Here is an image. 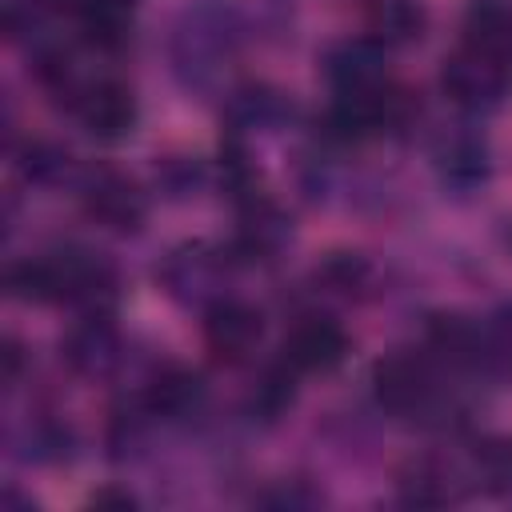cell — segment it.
I'll use <instances>...</instances> for the list:
<instances>
[{
    "label": "cell",
    "instance_id": "1",
    "mask_svg": "<svg viewBox=\"0 0 512 512\" xmlns=\"http://www.w3.org/2000/svg\"><path fill=\"white\" fill-rule=\"evenodd\" d=\"M440 88L444 96L464 108V112H492L500 108L504 100V88H508V72H504V60L492 56V52H480V48H460L444 60L440 68Z\"/></svg>",
    "mask_w": 512,
    "mask_h": 512
},
{
    "label": "cell",
    "instance_id": "2",
    "mask_svg": "<svg viewBox=\"0 0 512 512\" xmlns=\"http://www.w3.org/2000/svg\"><path fill=\"white\" fill-rule=\"evenodd\" d=\"M372 392L392 416H428L436 404V380L424 356L392 352L372 368Z\"/></svg>",
    "mask_w": 512,
    "mask_h": 512
},
{
    "label": "cell",
    "instance_id": "3",
    "mask_svg": "<svg viewBox=\"0 0 512 512\" xmlns=\"http://www.w3.org/2000/svg\"><path fill=\"white\" fill-rule=\"evenodd\" d=\"M224 252L208 248V244H184L176 252L164 256V264L156 268L160 288L180 300V304H204L212 308L220 300V284H224Z\"/></svg>",
    "mask_w": 512,
    "mask_h": 512
},
{
    "label": "cell",
    "instance_id": "4",
    "mask_svg": "<svg viewBox=\"0 0 512 512\" xmlns=\"http://www.w3.org/2000/svg\"><path fill=\"white\" fill-rule=\"evenodd\" d=\"M80 196H84V212L96 224L112 228V232H136L144 224V216H148L144 192L128 176H120L112 168H96L84 180V192Z\"/></svg>",
    "mask_w": 512,
    "mask_h": 512
},
{
    "label": "cell",
    "instance_id": "5",
    "mask_svg": "<svg viewBox=\"0 0 512 512\" xmlns=\"http://www.w3.org/2000/svg\"><path fill=\"white\" fill-rule=\"evenodd\" d=\"M384 44L372 36H356V40H340L324 52V76L336 88V96H364L384 88Z\"/></svg>",
    "mask_w": 512,
    "mask_h": 512
},
{
    "label": "cell",
    "instance_id": "6",
    "mask_svg": "<svg viewBox=\"0 0 512 512\" xmlns=\"http://www.w3.org/2000/svg\"><path fill=\"white\" fill-rule=\"evenodd\" d=\"M72 112L84 124V132L96 140H124L136 124V100L120 80L84 84L80 96L72 100Z\"/></svg>",
    "mask_w": 512,
    "mask_h": 512
},
{
    "label": "cell",
    "instance_id": "7",
    "mask_svg": "<svg viewBox=\"0 0 512 512\" xmlns=\"http://www.w3.org/2000/svg\"><path fill=\"white\" fill-rule=\"evenodd\" d=\"M120 332L108 312H88L80 324L68 328L60 340V356L76 376H108L120 364Z\"/></svg>",
    "mask_w": 512,
    "mask_h": 512
},
{
    "label": "cell",
    "instance_id": "8",
    "mask_svg": "<svg viewBox=\"0 0 512 512\" xmlns=\"http://www.w3.org/2000/svg\"><path fill=\"white\" fill-rule=\"evenodd\" d=\"M260 336H264V320H260V312H256L252 304H244V300H224V296H220V300L204 312V340H208V348H212L220 360H228V364L248 360V356L256 352Z\"/></svg>",
    "mask_w": 512,
    "mask_h": 512
},
{
    "label": "cell",
    "instance_id": "9",
    "mask_svg": "<svg viewBox=\"0 0 512 512\" xmlns=\"http://www.w3.org/2000/svg\"><path fill=\"white\" fill-rule=\"evenodd\" d=\"M348 356V336L328 316H304L284 340V360L296 372H332Z\"/></svg>",
    "mask_w": 512,
    "mask_h": 512
},
{
    "label": "cell",
    "instance_id": "10",
    "mask_svg": "<svg viewBox=\"0 0 512 512\" xmlns=\"http://www.w3.org/2000/svg\"><path fill=\"white\" fill-rule=\"evenodd\" d=\"M200 400H204V380H200V372L180 368V364L160 368V372L152 376L148 392H144V408H148V416H168V420L188 416Z\"/></svg>",
    "mask_w": 512,
    "mask_h": 512
},
{
    "label": "cell",
    "instance_id": "11",
    "mask_svg": "<svg viewBox=\"0 0 512 512\" xmlns=\"http://www.w3.org/2000/svg\"><path fill=\"white\" fill-rule=\"evenodd\" d=\"M288 116H292L288 96L268 84H248L228 100V120L236 132H276Z\"/></svg>",
    "mask_w": 512,
    "mask_h": 512
},
{
    "label": "cell",
    "instance_id": "12",
    "mask_svg": "<svg viewBox=\"0 0 512 512\" xmlns=\"http://www.w3.org/2000/svg\"><path fill=\"white\" fill-rule=\"evenodd\" d=\"M428 344L448 360L464 368H488V336L464 316H432Z\"/></svg>",
    "mask_w": 512,
    "mask_h": 512
},
{
    "label": "cell",
    "instance_id": "13",
    "mask_svg": "<svg viewBox=\"0 0 512 512\" xmlns=\"http://www.w3.org/2000/svg\"><path fill=\"white\" fill-rule=\"evenodd\" d=\"M284 236H288V220L268 200H260V204H252L244 212V224H240V236H236V252L248 256V260H268L284 244Z\"/></svg>",
    "mask_w": 512,
    "mask_h": 512
},
{
    "label": "cell",
    "instance_id": "14",
    "mask_svg": "<svg viewBox=\"0 0 512 512\" xmlns=\"http://www.w3.org/2000/svg\"><path fill=\"white\" fill-rule=\"evenodd\" d=\"M464 32H468V48H480L504 60V52L512 48V12L496 0H480L468 8Z\"/></svg>",
    "mask_w": 512,
    "mask_h": 512
},
{
    "label": "cell",
    "instance_id": "15",
    "mask_svg": "<svg viewBox=\"0 0 512 512\" xmlns=\"http://www.w3.org/2000/svg\"><path fill=\"white\" fill-rule=\"evenodd\" d=\"M436 168L448 184L456 188H476L484 176H488V152H484V140L476 136H452L440 152H436Z\"/></svg>",
    "mask_w": 512,
    "mask_h": 512
},
{
    "label": "cell",
    "instance_id": "16",
    "mask_svg": "<svg viewBox=\"0 0 512 512\" xmlns=\"http://www.w3.org/2000/svg\"><path fill=\"white\" fill-rule=\"evenodd\" d=\"M420 28H424V12L412 0H380V8L372 12V32H376L372 40H380L384 48L416 40Z\"/></svg>",
    "mask_w": 512,
    "mask_h": 512
},
{
    "label": "cell",
    "instance_id": "17",
    "mask_svg": "<svg viewBox=\"0 0 512 512\" xmlns=\"http://www.w3.org/2000/svg\"><path fill=\"white\" fill-rule=\"evenodd\" d=\"M476 484H484L488 492H508L512 488V436H488L484 444H476Z\"/></svg>",
    "mask_w": 512,
    "mask_h": 512
},
{
    "label": "cell",
    "instance_id": "18",
    "mask_svg": "<svg viewBox=\"0 0 512 512\" xmlns=\"http://www.w3.org/2000/svg\"><path fill=\"white\" fill-rule=\"evenodd\" d=\"M292 372H296V368L284 360V364H276V368H268V372L260 376V384H256V392H252V412H260V420H276V416L288 412V404H292V396H296Z\"/></svg>",
    "mask_w": 512,
    "mask_h": 512
},
{
    "label": "cell",
    "instance_id": "19",
    "mask_svg": "<svg viewBox=\"0 0 512 512\" xmlns=\"http://www.w3.org/2000/svg\"><path fill=\"white\" fill-rule=\"evenodd\" d=\"M20 172L32 180V184H60L68 172H72V156L48 140H36L24 148V160H20Z\"/></svg>",
    "mask_w": 512,
    "mask_h": 512
},
{
    "label": "cell",
    "instance_id": "20",
    "mask_svg": "<svg viewBox=\"0 0 512 512\" xmlns=\"http://www.w3.org/2000/svg\"><path fill=\"white\" fill-rule=\"evenodd\" d=\"M364 280H368V264L360 256H348V252H336L316 268V284L332 296H352Z\"/></svg>",
    "mask_w": 512,
    "mask_h": 512
},
{
    "label": "cell",
    "instance_id": "21",
    "mask_svg": "<svg viewBox=\"0 0 512 512\" xmlns=\"http://www.w3.org/2000/svg\"><path fill=\"white\" fill-rule=\"evenodd\" d=\"M400 488H404V500H408V504H444V500L452 496L448 476H444L436 464H428V460L412 464V468L404 472Z\"/></svg>",
    "mask_w": 512,
    "mask_h": 512
},
{
    "label": "cell",
    "instance_id": "22",
    "mask_svg": "<svg viewBox=\"0 0 512 512\" xmlns=\"http://www.w3.org/2000/svg\"><path fill=\"white\" fill-rule=\"evenodd\" d=\"M72 452V432L56 420H40L28 428V452L24 460H36V464H52V460H64Z\"/></svg>",
    "mask_w": 512,
    "mask_h": 512
},
{
    "label": "cell",
    "instance_id": "23",
    "mask_svg": "<svg viewBox=\"0 0 512 512\" xmlns=\"http://www.w3.org/2000/svg\"><path fill=\"white\" fill-rule=\"evenodd\" d=\"M484 336H488V368L492 372H512V300L492 312Z\"/></svg>",
    "mask_w": 512,
    "mask_h": 512
},
{
    "label": "cell",
    "instance_id": "24",
    "mask_svg": "<svg viewBox=\"0 0 512 512\" xmlns=\"http://www.w3.org/2000/svg\"><path fill=\"white\" fill-rule=\"evenodd\" d=\"M156 184H160L172 200H180V196H188L192 188H200V164H196V160H168V164L156 172Z\"/></svg>",
    "mask_w": 512,
    "mask_h": 512
},
{
    "label": "cell",
    "instance_id": "25",
    "mask_svg": "<svg viewBox=\"0 0 512 512\" xmlns=\"http://www.w3.org/2000/svg\"><path fill=\"white\" fill-rule=\"evenodd\" d=\"M264 500H268V504H276V508H308V504H316L320 496H316V492H308V488L296 480V484H288V488H280L276 496H264Z\"/></svg>",
    "mask_w": 512,
    "mask_h": 512
},
{
    "label": "cell",
    "instance_id": "26",
    "mask_svg": "<svg viewBox=\"0 0 512 512\" xmlns=\"http://www.w3.org/2000/svg\"><path fill=\"white\" fill-rule=\"evenodd\" d=\"M92 508H136V500L128 496V492H116V488H100L96 496H92Z\"/></svg>",
    "mask_w": 512,
    "mask_h": 512
}]
</instances>
